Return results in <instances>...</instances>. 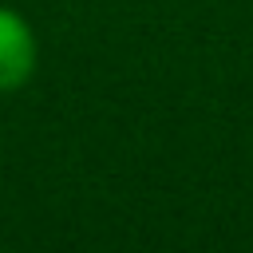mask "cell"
Returning a JSON list of instances; mask_svg holds the SVG:
<instances>
[{
  "label": "cell",
  "mask_w": 253,
  "mask_h": 253,
  "mask_svg": "<svg viewBox=\"0 0 253 253\" xmlns=\"http://www.w3.org/2000/svg\"><path fill=\"white\" fill-rule=\"evenodd\" d=\"M36 67V36L24 16L0 8V91L20 87Z\"/></svg>",
  "instance_id": "1"
}]
</instances>
